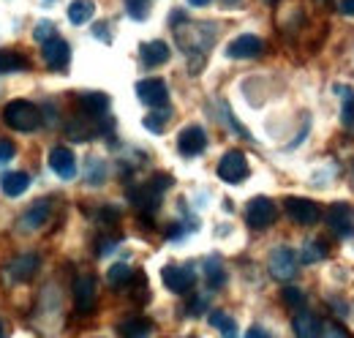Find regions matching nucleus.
<instances>
[{
  "label": "nucleus",
  "mask_w": 354,
  "mask_h": 338,
  "mask_svg": "<svg viewBox=\"0 0 354 338\" xmlns=\"http://www.w3.org/2000/svg\"><path fill=\"white\" fill-rule=\"evenodd\" d=\"M3 118H6V123L14 128V131H36V128L44 123V118H41V109L36 107V104H30V101H11V104H6V109H3Z\"/></svg>",
  "instance_id": "1"
},
{
  "label": "nucleus",
  "mask_w": 354,
  "mask_h": 338,
  "mask_svg": "<svg viewBox=\"0 0 354 338\" xmlns=\"http://www.w3.org/2000/svg\"><path fill=\"white\" fill-rule=\"evenodd\" d=\"M267 267H270V276L275 281H292L297 276V254L292 249H286V246H278L270 254Z\"/></svg>",
  "instance_id": "2"
},
{
  "label": "nucleus",
  "mask_w": 354,
  "mask_h": 338,
  "mask_svg": "<svg viewBox=\"0 0 354 338\" xmlns=\"http://www.w3.org/2000/svg\"><path fill=\"white\" fill-rule=\"evenodd\" d=\"M275 215H278L275 202L267 199V197H257V199H251L248 208H245V224H248L251 229H267V226L275 221Z\"/></svg>",
  "instance_id": "3"
},
{
  "label": "nucleus",
  "mask_w": 354,
  "mask_h": 338,
  "mask_svg": "<svg viewBox=\"0 0 354 338\" xmlns=\"http://www.w3.org/2000/svg\"><path fill=\"white\" fill-rule=\"evenodd\" d=\"M283 208L289 213V218L295 224H303V226H313L319 218H322V208L316 202H310L306 197H289L283 202Z\"/></svg>",
  "instance_id": "4"
},
{
  "label": "nucleus",
  "mask_w": 354,
  "mask_h": 338,
  "mask_svg": "<svg viewBox=\"0 0 354 338\" xmlns=\"http://www.w3.org/2000/svg\"><path fill=\"white\" fill-rule=\"evenodd\" d=\"M136 96L142 104H147L153 109H164L169 101V87L164 80H142V82H136Z\"/></svg>",
  "instance_id": "5"
},
{
  "label": "nucleus",
  "mask_w": 354,
  "mask_h": 338,
  "mask_svg": "<svg viewBox=\"0 0 354 338\" xmlns=\"http://www.w3.org/2000/svg\"><path fill=\"white\" fill-rule=\"evenodd\" d=\"M218 177L226 183H243L248 177V161L240 150H229L223 153V159L218 161Z\"/></svg>",
  "instance_id": "6"
},
{
  "label": "nucleus",
  "mask_w": 354,
  "mask_h": 338,
  "mask_svg": "<svg viewBox=\"0 0 354 338\" xmlns=\"http://www.w3.org/2000/svg\"><path fill=\"white\" fill-rule=\"evenodd\" d=\"M205 148H207V134H205L202 126H188L180 131V136H177V150H180V156L194 159V156H199Z\"/></svg>",
  "instance_id": "7"
},
{
  "label": "nucleus",
  "mask_w": 354,
  "mask_h": 338,
  "mask_svg": "<svg viewBox=\"0 0 354 338\" xmlns=\"http://www.w3.org/2000/svg\"><path fill=\"white\" fill-rule=\"evenodd\" d=\"M36 273H39V256H36V254H22V256H17V259L6 267V281L22 284V281H30Z\"/></svg>",
  "instance_id": "8"
},
{
  "label": "nucleus",
  "mask_w": 354,
  "mask_h": 338,
  "mask_svg": "<svg viewBox=\"0 0 354 338\" xmlns=\"http://www.w3.org/2000/svg\"><path fill=\"white\" fill-rule=\"evenodd\" d=\"M327 224L335 235H344V238H352L354 235V208L352 205H344V202H335L330 211H327Z\"/></svg>",
  "instance_id": "9"
},
{
  "label": "nucleus",
  "mask_w": 354,
  "mask_h": 338,
  "mask_svg": "<svg viewBox=\"0 0 354 338\" xmlns=\"http://www.w3.org/2000/svg\"><path fill=\"white\" fill-rule=\"evenodd\" d=\"M161 278H164V287L167 290H172L177 295H183V292H188L191 287H194V270L185 265V267H177V265H169V267H164L161 270Z\"/></svg>",
  "instance_id": "10"
},
{
  "label": "nucleus",
  "mask_w": 354,
  "mask_h": 338,
  "mask_svg": "<svg viewBox=\"0 0 354 338\" xmlns=\"http://www.w3.org/2000/svg\"><path fill=\"white\" fill-rule=\"evenodd\" d=\"M262 49H265L262 39H257V36H251V33H243V36H237L234 42L226 46V55H229L232 60H248V57H259Z\"/></svg>",
  "instance_id": "11"
},
{
  "label": "nucleus",
  "mask_w": 354,
  "mask_h": 338,
  "mask_svg": "<svg viewBox=\"0 0 354 338\" xmlns=\"http://www.w3.org/2000/svg\"><path fill=\"white\" fill-rule=\"evenodd\" d=\"M74 305L80 314H90L95 308V278L88 273H82L74 281Z\"/></svg>",
  "instance_id": "12"
},
{
  "label": "nucleus",
  "mask_w": 354,
  "mask_h": 338,
  "mask_svg": "<svg viewBox=\"0 0 354 338\" xmlns=\"http://www.w3.org/2000/svg\"><path fill=\"white\" fill-rule=\"evenodd\" d=\"M49 169L57 177L71 180L77 175V156H74V150H68V148H52V153H49Z\"/></svg>",
  "instance_id": "13"
},
{
  "label": "nucleus",
  "mask_w": 354,
  "mask_h": 338,
  "mask_svg": "<svg viewBox=\"0 0 354 338\" xmlns=\"http://www.w3.org/2000/svg\"><path fill=\"white\" fill-rule=\"evenodd\" d=\"M46 218H49V202H46V199H39V202H33L28 211L19 215L17 229H19V232H36V229L44 226Z\"/></svg>",
  "instance_id": "14"
},
{
  "label": "nucleus",
  "mask_w": 354,
  "mask_h": 338,
  "mask_svg": "<svg viewBox=\"0 0 354 338\" xmlns=\"http://www.w3.org/2000/svg\"><path fill=\"white\" fill-rule=\"evenodd\" d=\"M68 60H71V49H68V44L63 42L60 36H55V39H49V42L44 44V63L52 71L66 69Z\"/></svg>",
  "instance_id": "15"
},
{
  "label": "nucleus",
  "mask_w": 354,
  "mask_h": 338,
  "mask_svg": "<svg viewBox=\"0 0 354 338\" xmlns=\"http://www.w3.org/2000/svg\"><path fill=\"white\" fill-rule=\"evenodd\" d=\"M139 55H142V63L150 66V69L164 66V63L169 60V44L161 42V39H158V42H147V44H142Z\"/></svg>",
  "instance_id": "16"
},
{
  "label": "nucleus",
  "mask_w": 354,
  "mask_h": 338,
  "mask_svg": "<svg viewBox=\"0 0 354 338\" xmlns=\"http://www.w3.org/2000/svg\"><path fill=\"white\" fill-rule=\"evenodd\" d=\"M292 330L297 338H319L322 336V322L308 311H297V317L292 319Z\"/></svg>",
  "instance_id": "17"
},
{
  "label": "nucleus",
  "mask_w": 354,
  "mask_h": 338,
  "mask_svg": "<svg viewBox=\"0 0 354 338\" xmlns=\"http://www.w3.org/2000/svg\"><path fill=\"white\" fill-rule=\"evenodd\" d=\"M0 183H3V194H6V197H19V194L28 191L30 177H28L25 172H8V175H3Z\"/></svg>",
  "instance_id": "18"
},
{
  "label": "nucleus",
  "mask_w": 354,
  "mask_h": 338,
  "mask_svg": "<svg viewBox=\"0 0 354 338\" xmlns=\"http://www.w3.org/2000/svg\"><path fill=\"white\" fill-rule=\"evenodd\" d=\"M150 330H153V325L147 319H142V317H131V319L120 322V328H118L120 338H147Z\"/></svg>",
  "instance_id": "19"
},
{
  "label": "nucleus",
  "mask_w": 354,
  "mask_h": 338,
  "mask_svg": "<svg viewBox=\"0 0 354 338\" xmlns=\"http://www.w3.org/2000/svg\"><path fill=\"white\" fill-rule=\"evenodd\" d=\"M80 107L88 112V115H104L109 109V96L106 93H82L80 96Z\"/></svg>",
  "instance_id": "20"
},
{
  "label": "nucleus",
  "mask_w": 354,
  "mask_h": 338,
  "mask_svg": "<svg viewBox=\"0 0 354 338\" xmlns=\"http://www.w3.org/2000/svg\"><path fill=\"white\" fill-rule=\"evenodd\" d=\"M93 14H95V3L93 0H74L68 6V22L71 25H85V22L93 19Z\"/></svg>",
  "instance_id": "21"
},
{
  "label": "nucleus",
  "mask_w": 354,
  "mask_h": 338,
  "mask_svg": "<svg viewBox=\"0 0 354 338\" xmlns=\"http://www.w3.org/2000/svg\"><path fill=\"white\" fill-rule=\"evenodd\" d=\"M205 278H207V284L213 290H221L226 284V273H223V265L218 256H207L205 259Z\"/></svg>",
  "instance_id": "22"
},
{
  "label": "nucleus",
  "mask_w": 354,
  "mask_h": 338,
  "mask_svg": "<svg viewBox=\"0 0 354 338\" xmlns=\"http://www.w3.org/2000/svg\"><path fill=\"white\" fill-rule=\"evenodd\" d=\"M25 69H28L25 55L0 49V74H14V71H25Z\"/></svg>",
  "instance_id": "23"
},
{
  "label": "nucleus",
  "mask_w": 354,
  "mask_h": 338,
  "mask_svg": "<svg viewBox=\"0 0 354 338\" xmlns=\"http://www.w3.org/2000/svg\"><path fill=\"white\" fill-rule=\"evenodd\" d=\"M210 325L216 328V330H221L223 338H237V322L229 317V314H223V311H210Z\"/></svg>",
  "instance_id": "24"
},
{
  "label": "nucleus",
  "mask_w": 354,
  "mask_h": 338,
  "mask_svg": "<svg viewBox=\"0 0 354 338\" xmlns=\"http://www.w3.org/2000/svg\"><path fill=\"white\" fill-rule=\"evenodd\" d=\"M106 281H109L112 287H126V284H131L133 281V270L126 265V262L112 265V267H109V273H106Z\"/></svg>",
  "instance_id": "25"
},
{
  "label": "nucleus",
  "mask_w": 354,
  "mask_h": 338,
  "mask_svg": "<svg viewBox=\"0 0 354 338\" xmlns=\"http://www.w3.org/2000/svg\"><path fill=\"white\" fill-rule=\"evenodd\" d=\"M167 118H169V109H153L150 115H145V128L153 131V134H161L167 128Z\"/></svg>",
  "instance_id": "26"
},
{
  "label": "nucleus",
  "mask_w": 354,
  "mask_h": 338,
  "mask_svg": "<svg viewBox=\"0 0 354 338\" xmlns=\"http://www.w3.org/2000/svg\"><path fill=\"white\" fill-rule=\"evenodd\" d=\"M327 251H324V243H319V240H308L306 246H303V254H300V262H306V265H313V262H319V259H324Z\"/></svg>",
  "instance_id": "27"
},
{
  "label": "nucleus",
  "mask_w": 354,
  "mask_h": 338,
  "mask_svg": "<svg viewBox=\"0 0 354 338\" xmlns=\"http://www.w3.org/2000/svg\"><path fill=\"white\" fill-rule=\"evenodd\" d=\"M341 123L344 128L354 134V93H346V98H344V107H341Z\"/></svg>",
  "instance_id": "28"
},
{
  "label": "nucleus",
  "mask_w": 354,
  "mask_h": 338,
  "mask_svg": "<svg viewBox=\"0 0 354 338\" xmlns=\"http://www.w3.org/2000/svg\"><path fill=\"white\" fill-rule=\"evenodd\" d=\"M281 295H283V303H286L289 308H295V311H300V308L306 305V292L297 290V287H286Z\"/></svg>",
  "instance_id": "29"
},
{
  "label": "nucleus",
  "mask_w": 354,
  "mask_h": 338,
  "mask_svg": "<svg viewBox=\"0 0 354 338\" xmlns=\"http://www.w3.org/2000/svg\"><path fill=\"white\" fill-rule=\"evenodd\" d=\"M126 11L131 19H147L150 14V0H126Z\"/></svg>",
  "instance_id": "30"
},
{
  "label": "nucleus",
  "mask_w": 354,
  "mask_h": 338,
  "mask_svg": "<svg viewBox=\"0 0 354 338\" xmlns=\"http://www.w3.org/2000/svg\"><path fill=\"white\" fill-rule=\"evenodd\" d=\"M33 36H36V42L46 44L49 39H55V25L49 22V19H41L39 25H36V30H33Z\"/></svg>",
  "instance_id": "31"
},
{
  "label": "nucleus",
  "mask_w": 354,
  "mask_h": 338,
  "mask_svg": "<svg viewBox=\"0 0 354 338\" xmlns=\"http://www.w3.org/2000/svg\"><path fill=\"white\" fill-rule=\"evenodd\" d=\"M104 175H106V167H104V161H90V167H88V183L93 186V183H101L104 180Z\"/></svg>",
  "instance_id": "32"
},
{
  "label": "nucleus",
  "mask_w": 354,
  "mask_h": 338,
  "mask_svg": "<svg viewBox=\"0 0 354 338\" xmlns=\"http://www.w3.org/2000/svg\"><path fill=\"white\" fill-rule=\"evenodd\" d=\"M14 153H17V148H14L8 139H0V164L11 161V159H14Z\"/></svg>",
  "instance_id": "33"
},
{
  "label": "nucleus",
  "mask_w": 354,
  "mask_h": 338,
  "mask_svg": "<svg viewBox=\"0 0 354 338\" xmlns=\"http://www.w3.org/2000/svg\"><path fill=\"white\" fill-rule=\"evenodd\" d=\"M205 308H207V297L205 295H196L194 297V303L188 305V311H191V314H202Z\"/></svg>",
  "instance_id": "34"
},
{
  "label": "nucleus",
  "mask_w": 354,
  "mask_h": 338,
  "mask_svg": "<svg viewBox=\"0 0 354 338\" xmlns=\"http://www.w3.org/2000/svg\"><path fill=\"white\" fill-rule=\"evenodd\" d=\"M324 336L327 338H349L346 336V330L338 328V325H327V328H324Z\"/></svg>",
  "instance_id": "35"
},
{
  "label": "nucleus",
  "mask_w": 354,
  "mask_h": 338,
  "mask_svg": "<svg viewBox=\"0 0 354 338\" xmlns=\"http://www.w3.org/2000/svg\"><path fill=\"white\" fill-rule=\"evenodd\" d=\"M93 36H95V39H101V42H109V28H106V22L95 25V28H93Z\"/></svg>",
  "instance_id": "36"
},
{
  "label": "nucleus",
  "mask_w": 354,
  "mask_h": 338,
  "mask_svg": "<svg viewBox=\"0 0 354 338\" xmlns=\"http://www.w3.org/2000/svg\"><path fill=\"white\" fill-rule=\"evenodd\" d=\"M338 8H341V14L354 17V0H338Z\"/></svg>",
  "instance_id": "37"
},
{
  "label": "nucleus",
  "mask_w": 354,
  "mask_h": 338,
  "mask_svg": "<svg viewBox=\"0 0 354 338\" xmlns=\"http://www.w3.org/2000/svg\"><path fill=\"white\" fill-rule=\"evenodd\" d=\"M118 243L115 240H104V243H98V256H106V254H112V249H115Z\"/></svg>",
  "instance_id": "38"
},
{
  "label": "nucleus",
  "mask_w": 354,
  "mask_h": 338,
  "mask_svg": "<svg viewBox=\"0 0 354 338\" xmlns=\"http://www.w3.org/2000/svg\"><path fill=\"white\" fill-rule=\"evenodd\" d=\"M245 338H272L267 330H262V328H251L248 333H245Z\"/></svg>",
  "instance_id": "39"
},
{
  "label": "nucleus",
  "mask_w": 354,
  "mask_h": 338,
  "mask_svg": "<svg viewBox=\"0 0 354 338\" xmlns=\"http://www.w3.org/2000/svg\"><path fill=\"white\" fill-rule=\"evenodd\" d=\"M188 3H191V6H207L210 0H188Z\"/></svg>",
  "instance_id": "40"
},
{
  "label": "nucleus",
  "mask_w": 354,
  "mask_h": 338,
  "mask_svg": "<svg viewBox=\"0 0 354 338\" xmlns=\"http://www.w3.org/2000/svg\"><path fill=\"white\" fill-rule=\"evenodd\" d=\"M0 338H6V330H3V325H0Z\"/></svg>",
  "instance_id": "41"
},
{
  "label": "nucleus",
  "mask_w": 354,
  "mask_h": 338,
  "mask_svg": "<svg viewBox=\"0 0 354 338\" xmlns=\"http://www.w3.org/2000/svg\"><path fill=\"white\" fill-rule=\"evenodd\" d=\"M316 3H319V6H324V3H330V0H316Z\"/></svg>",
  "instance_id": "42"
},
{
  "label": "nucleus",
  "mask_w": 354,
  "mask_h": 338,
  "mask_svg": "<svg viewBox=\"0 0 354 338\" xmlns=\"http://www.w3.org/2000/svg\"><path fill=\"white\" fill-rule=\"evenodd\" d=\"M223 3H229V6H232V3H240V0H223Z\"/></svg>",
  "instance_id": "43"
}]
</instances>
